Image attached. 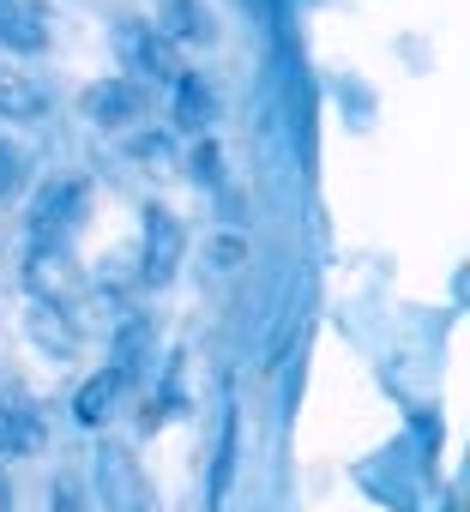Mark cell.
I'll return each instance as SVG.
<instances>
[{
  "label": "cell",
  "instance_id": "1",
  "mask_svg": "<svg viewBox=\"0 0 470 512\" xmlns=\"http://www.w3.org/2000/svg\"><path fill=\"white\" fill-rule=\"evenodd\" d=\"M97 506L103 512H151L145 470L133 464L127 446H97Z\"/></svg>",
  "mask_w": 470,
  "mask_h": 512
},
{
  "label": "cell",
  "instance_id": "2",
  "mask_svg": "<svg viewBox=\"0 0 470 512\" xmlns=\"http://www.w3.org/2000/svg\"><path fill=\"white\" fill-rule=\"evenodd\" d=\"M115 55L145 79H181V49L157 25H115Z\"/></svg>",
  "mask_w": 470,
  "mask_h": 512
},
{
  "label": "cell",
  "instance_id": "3",
  "mask_svg": "<svg viewBox=\"0 0 470 512\" xmlns=\"http://www.w3.org/2000/svg\"><path fill=\"white\" fill-rule=\"evenodd\" d=\"M181 253H187V229H181V217L163 211V205H151V211H145V284H151V290H163V284L175 278Z\"/></svg>",
  "mask_w": 470,
  "mask_h": 512
},
{
  "label": "cell",
  "instance_id": "4",
  "mask_svg": "<svg viewBox=\"0 0 470 512\" xmlns=\"http://www.w3.org/2000/svg\"><path fill=\"white\" fill-rule=\"evenodd\" d=\"M79 109H85V121H97V127H127V121L145 115V85H133V79H97V85L79 97Z\"/></svg>",
  "mask_w": 470,
  "mask_h": 512
},
{
  "label": "cell",
  "instance_id": "5",
  "mask_svg": "<svg viewBox=\"0 0 470 512\" xmlns=\"http://www.w3.org/2000/svg\"><path fill=\"white\" fill-rule=\"evenodd\" d=\"M31 290H37L49 308L73 302V296L85 290V278L73 272V260H67V247H61V241H43V247L31 253Z\"/></svg>",
  "mask_w": 470,
  "mask_h": 512
},
{
  "label": "cell",
  "instance_id": "6",
  "mask_svg": "<svg viewBox=\"0 0 470 512\" xmlns=\"http://www.w3.org/2000/svg\"><path fill=\"white\" fill-rule=\"evenodd\" d=\"M133 392V368L127 362H115V368H103L97 380H85L79 386V404H73V416L85 422V428H97V422H109L115 410H121V398Z\"/></svg>",
  "mask_w": 470,
  "mask_h": 512
},
{
  "label": "cell",
  "instance_id": "7",
  "mask_svg": "<svg viewBox=\"0 0 470 512\" xmlns=\"http://www.w3.org/2000/svg\"><path fill=\"white\" fill-rule=\"evenodd\" d=\"M0 43L19 49V55H37L49 43V13L43 0H0Z\"/></svg>",
  "mask_w": 470,
  "mask_h": 512
},
{
  "label": "cell",
  "instance_id": "8",
  "mask_svg": "<svg viewBox=\"0 0 470 512\" xmlns=\"http://www.w3.org/2000/svg\"><path fill=\"white\" fill-rule=\"evenodd\" d=\"M79 205H85V187H73V181H55V187L37 199V217H31V235H37V247H43V241H61V229L79 217Z\"/></svg>",
  "mask_w": 470,
  "mask_h": 512
},
{
  "label": "cell",
  "instance_id": "9",
  "mask_svg": "<svg viewBox=\"0 0 470 512\" xmlns=\"http://www.w3.org/2000/svg\"><path fill=\"white\" fill-rule=\"evenodd\" d=\"M49 109V91L25 73H0V121H31Z\"/></svg>",
  "mask_w": 470,
  "mask_h": 512
},
{
  "label": "cell",
  "instance_id": "10",
  "mask_svg": "<svg viewBox=\"0 0 470 512\" xmlns=\"http://www.w3.org/2000/svg\"><path fill=\"white\" fill-rule=\"evenodd\" d=\"M163 37H193V43H211V19L199 0H163Z\"/></svg>",
  "mask_w": 470,
  "mask_h": 512
},
{
  "label": "cell",
  "instance_id": "11",
  "mask_svg": "<svg viewBox=\"0 0 470 512\" xmlns=\"http://www.w3.org/2000/svg\"><path fill=\"white\" fill-rule=\"evenodd\" d=\"M175 85H181V97H175V121H181L187 133H205V121H211V91H205V85H193L187 73H181Z\"/></svg>",
  "mask_w": 470,
  "mask_h": 512
},
{
  "label": "cell",
  "instance_id": "12",
  "mask_svg": "<svg viewBox=\"0 0 470 512\" xmlns=\"http://www.w3.org/2000/svg\"><path fill=\"white\" fill-rule=\"evenodd\" d=\"M25 181H31V157H25V145L0 139V199H19Z\"/></svg>",
  "mask_w": 470,
  "mask_h": 512
},
{
  "label": "cell",
  "instance_id": "13",
  "mask_svg": "<svg viewBox=\"0 0 470 512\" xmlns=\"http://www.w3.org/2000/svg\"><path fill=\"white\" fill-rule=\"evenodd\" d=\"M31 440H37L31 416H25V410H13V404H0V458L19 452V446H31Z\"/></svg>",
  "mask_w": 470,
  "mask_h": 512
},
{
  "label": "cell",
  "instance_id": "14",
  "mask_svg": "<svg viewBox=\"0 0 470 512\" xmlns=\"http://www.w3.org/2000/svg\"><path fill=\"white\" fill-rule=\"evenodd\" d=\"M31 326H37V338H43V344H55L61 356H73V344H79V338L55 320V308H37V320H31Z\"/></svg>",
  "mask_w": 470,
  "mask_h": 512
},
{
  "label": "cell",
  "instance_id": "15",
  "mask_svg": "<svg viewBox=\"0 0 470 512\" xmlns=\"http://www.w3.org/2000/svg\"><path fill=\"white\" fill-rule=\"evenodd\" d=\"M229 464H235V428H223V446H217V476H211V506H223V494H229Z\"/></svg>",
  "mask_w": 470,
  "mask_h": 512
},
{
  "label": "cell",
  "instance_id": "16",
  "mask_svg": "<svg viewBox=\"0 0 470 512\" xmlns=\"http://www.w3.org/2000/svg\"><path fill=\"white\" fill-rule=\"evenodd\" d=\"M242 253H248L242 241H235V235H223V241H211V266H223V272H229L235 260H242Z\"/></svg>",
  "mask_w": 470,
  "mask_h": 512
},
{
  "label": "cell",
  "instance_id": "17",
  "mask_svg": "<svg viewBox=\"0 0 470 512\" xmlns=\"http://www.w3.org/2000/svg\"><path fill=\"white\" fill-rule=\"evenodd\" d=\"M55 512H85V506H79V488H73L67 476L55 482Z\"/></svg>",
  "mask_w": 470,
  "mask_h": 512
},
{
  "label": "cell",
  "instance_id": "18",
  "mask_svg": "<svg viewBox=\"0 0 470 512\" xmlns=\"http://www.w3.org/2000/svg\"><path fill=\"white\" fill-rule=\"evenodd\" d=\"M0 512H13V488L7 482H0Z\"/></svg>",
  "mask_w": 470,
  "mask_h": 512
}]
</instances>
